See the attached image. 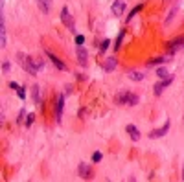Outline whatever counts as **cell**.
Instances as JSON below:
<instances>
[{"label": "cell", "mask_w": 184, "mask_h": 182, "mask_svg": "<svg viewBox=\"0 0 184 182\" xmlns=\"http://www.w3.org/2000/svg\"><path fill=\"white\" fill-rule=\"evenodd\" d=\"M144 77H146V74H142V72H138V70L129 72V79H133V81H142Z\"/></svg>", "instance_id": "15"}, {"label": "cell", "mask_w": 184, "mask_h": 182, "mask_svg": "<svg viewBox=\"0 0 184 182\" xmlns=\"http://www.w3.org/2000/svg\"><path fill=\"white\" fill-rule=\"evenodd\" d=\"M61 20H63V24H65V26H66V28H68L72 33L76 31V26H74V18L70 17V11H68V7H63V9H61Z\"/></svg>", "instance_id": "3"}, {"label": "cell", "mask_w": 184, "mask_h": 182, "mask_svg": "<svg viewBox=\"0 0 184 182\" xmlns=\"http://www.w3.org/2000/svg\"><path fill=\"white\" fill-rule=\"evenodd\" d=\"M182 44H184V37H179V39H175V41H171V42H168V53H173V52L179 50Z\"/></svg>", "instance_id": "9"}, {"label": "cell", "mask_w": 184, "mask_h": 182, "mask_svg": "<svg viewBox=\"0 0 184 182\" xmlns=\"http://www.w3.org/2000/svg\"><path fill=\"white\" fill-rule=\"evenodd\" d=\"M63 107H65V96H57V103H55V120L57 123H61V118H63Z\"/></svg>", "instance_id": "4"}, {"label": "cell", "mask_w": 184, "mask_h": 182, "mask_svg": "<svg viewBox=\"0 0 184 182\" xmlns=\"http://www.w3.org/2000/svg\"><path fill=\"white\" fill-rule=\"evenodd\" d=\"M157 76H159V77H160V79H166V77H170V76H171V74H168V70H166V68H162V66H160V68H159V70H157Z\"/></svg>", "instance_id": "17"}, {"label": "cell", "mask_w": 184, "mask_h": 182, "mask_svg": "<svg viewBox=\"0 0 184 182\" xmlns=\"http://www.w3.org/2000/svg\"><path fill=\"white\" fill-rule=\"evenodd\" d=\"M83 42H85V37H83V35H76V44H79V46H81Z\"/></svg>", "instance_id": "23"}, {"label": "cell", "mask_w": 184, "mask_h": 182, "mask_svg": "<svg viewBox=\"0 0 184 182\" xmlns=\"http://www.w3.org/2000/svg\"><path fill=\"white\" fill-rule=\"evenodd\" d=\"M175 13H177V7H173V9H171V11H170V15H168V18H166V26H168V24H170V22H171V18H173V17H175Z\"/></svg>", "instance_id": "21"}, {"label": "cell", "mask_w": 184, "mask_h": 182, "mask_svg": "<svg viewBox=\"0 0 184 182\" xmlns=\"http://www.w3.org/2000/svg\"><path fill=\"white\" fill-rule=\"evenodd\" d=\"M109 44H111V41H109V39H105V41L101 42V46H100V52H105V50L109 48Z\"/></svg>", "instance_id": "22"}, {"label": "cell", "mask_w": 184, "mask_h": 182, "mask_svg": "<svg viewBox=\"0 0 184 182\" xmlns=\"http://www.w3.org/2000/svg\"><path fill=\"white\" fill-rule=\"evenodd\" d=\"M123 33H125V31H120V35H118V39H116V42H114V50H120L122 41H123Z\"/></svg>", "instance_id": "18"}, {"label": "cell", "mask_w": 184, "mask_h": 182, "mask_svg": "<svg viewBox=\"0 0 184 182\" xmlns=\"http://www.w3.org/2000/svg\"><path fill=\"white\" fill-rule=\"evenodd\" d=\"M181 179H182V180H184V168H182V177H181Z\"/></svg>", "instance_id": "31"}, {"label": "cell", "mask_w": 184, "mask_h": 182, "mask_svg": "<svg viewBox=\"0 0 184 182\" xmlns=\"http://www.w3.org/2000/svg\"><path fill=\"white\" fill-rule=\"evenodd\" d=\"M31 96H33V101H35L37 105H41V107H42V101H41V96H39V87H37V85L31 88Z\"/></svg>", "instance_id": "16"}, {"label": "cell", "mask_w": 184, "mask_h": 182, "mask_svg": "<svg viewBox=\"0 0 184 182\" xmlns=\"http://www.w3.org/2000/svg\"><path fill=\"white\" fill-rule=\"evenodd\" d=\"M17 57H18V63H20V66L28 72V74H31V76H37V72H39V66H37V63H35V59H31L29 55H24V53H17Z\"/></svg>", "instance_id": "1"}, {"label": "cell", "mask_w": 184, "mask_h": 182, "mask_svg": "<svg viewBox=\"0 0 184 182\" xmlns=\"http://www.w3.org/2000/svg\"><path fill=\"white\" fill-rule=\"evenodd\" d=\"M140 9H142V6H136V7H135V9H133L131 13H129V17H127V22H129V20H131V18H133V17H135V15H136L138 11H140Z\"/></svg>", "instance_id": "20"}, {"label": "cell", "mask_w": 184, "mask_h": 182, "mask_svg": "<svg viewBox=\"0 0 184 182\" xmlns=\"http://www.w3.org/2000/svg\"><path fill=\"white\" fill-rule=\"evenodd\" d=\"M37 6H39V9H41L44 15H48V13H50V7H52V0H37Z\"/></svg>", "instance_id": "11"}, {"label": "cell", "mask_w": 184, "mask_h": 182, "mask_svg": "<svg viewBox=\"0 0 184 182\" xmlns=\"http://www.w3.org/2000/svg\"><path fill=\"white\" fill-rule=\"evenodd\" d=\"M171 83H173V76H170V77L162 79L160 83H157V85L153 87V88H155V94H157V96H160V94H162V90H164L168 85H171Z\"/></svg>", "instance_id": "5"}, {"label": "cell", "mask_w": 184, "mask_h": 182, "mask_svg": "<svg viewBox=\"0 0 184 182\" xmlns=\"http://www.w3.org/2000/svg\"><path fill=\"white\" fill-rule=\"evenodd\" d=\"M9 87H11V88H13V90H18V85H17V83H13V81H11V83H9Z\"/></svg>", "instance_id": "29"}, {"label": "cell", "mask_w": 184, "mask_h": 182, "mask_svg": "<svg viewBox=\"0 0 184 182\" xmlns=\"http://www.w3.org/2000/svg\"><path fill=\"white\" fill-rule=\"evenodd\" d=\"M103 68H105L107 72H111V70H114V68H116V59H114V57H109V59L105 61V64H103Z\"/></svg>", "instance_id": "14"}, {"label": "cell", "mask_w": 184, "mask_h": 182, "mask_svg": "<svg viewBox=\"0 0 184 182\" xmlns=\"http://www.w3.org/2000/svg\"><path fill=\"white\" fill-rule=\"evenodd\" d=\"M111 9H112V15H114V17H120V15H123V9H125V2H123V0H114Z\"/></svg>", "instance_id": "6"}, {"label": "cell", "mask_w": 184, "mask_h": 182, "mask_svg": "<svg viewBox=\"0 0 184 182\" xmlns=\"http://www.w3.org/2000/svg\"><path fill=\"white\" fill-rule=\"evenodd\" d=\"M65 88H66V90H65V92H66V94H70V92H72V87H70V85H66V87H65Z\"/></svg>", "instance_id": "30"}, {"label": "cell", "mask_w": 184, "mask_h": 182, "mask_svg": "<svg viewBox=\"0 0 184 182\" xmlns=\"http://www.w3.org/2000/svg\"><path fill=\"white\" fill-rule=\"evenodd\" d=\"M9 68H11V64H9L7 61H4V64H2V72L6 74V72H9Z\"/></svg>", "instance_id": "24"}, {"label": "cell", "mask_w": 184, "mask_h": 182, "mask_svg": "<svg viewBox=\"0 0 184 182\" xmlns=\"http://www.w3.org/2000/svg\"><path fill=\"white\" fill-rule=\"evenodd\" d=\"M17 94H18V98H20V99H24V98H26V92H24V88H20V87H18Z\"/></svg>", "instance_id": "25"}, {"label": "cell", "mask_w": 184, "mask_h": 182, "mask_svg": "<svg viewBox=\"0 0 184 182\" xmlns=\"http://www.w3.org/2000/svg\"><path fill=\"white\" fill-rule=\"evenodd\" d=\"M79 177L81 179H92V169H90V166H87L85 162L83 164H79Z\"/></svg>", "instance_id": "8"}, {"label": "cell", "mask_w": 184, "mask_h": 182, "mask_svg": "<svg viewBox=\"0 0 184 182\" xmlns=\"http://www.w3.org/2000/svg\"><path fill=\"white\" fill-rule=\"evenodd\" d=\"M168 131H170V122H166V123H164V127L151 131V133H149V138H162V136H164Z\"/></svg>", "instance_id": "7"}, {"label": "cell", "mask_w": 184, "mask_h": 182, "mask_svg": "<svg viewBox=\"0 0 184 182\" xmlns=\"http://www.w3.org/2000/svg\"><path fill=\"white\" fill-rule=\"evenodd\" d=\"M114 101H116L118 105H131V107H135V105L138 103V96L133 94V92H129V90H123V92L116 94Z\"/></svg>", "instance_id": "2"}, {"label": "cell", "mask_w": 184, "mask_h": 182, "mask_svg": "<svg viewBox=\"0 0 184 182\" xmlns=\"http://www.w3.org/2000/svg\"><path fill=\"white\" fill-rule=\"evenodd\" d=\"M24 114H26V110L22 109V110H20V114H18V123H22V122H24Z\"/></svg>", "instance_id": "26"}, {"label": "cell", "mask_w": 184, "mask_h": 182, "mask_svg": "<svg viewBox=\"0 0 184 182\" xmlns=\"http://www.w3.org/2000/svg\"><path fill=\"white\" fill-rule=\"evenodd\" d=\"M101 158H103V155H101L100 151H96V153H92V162H94V164H98V162H101Z\"/></svg>", "instance_id": "19"}, {"label": "cell", "mask_w": 184, "mask_h": 182, "mask_svg": "<svg viewBox=\"0 0 184 182\" xmlns=\"http://www.w3.org/2000/svg\"><path fill=\"white\" fill-rule=\"evenodd\" d=\"M87 50L83 48V46H79L77 48V61H79V64H87Z\"/></svg>", "instance_id": "13"}, {"label": "cell", "mask_w": 184, "mask_h": 182, "mask_svg": "<svg viewBox=\"0 0 184 182\" xmlns=\"http://www.w3.org/2000/svg\"><path fill=\"white\" fill-rule=\"evenodd\" d=\"M33 118H35L33 114H29V116H28V122H26V127H29V125L33 123Z\"/></svg>", "instance_id": "27"}, {"label": "cell", "mask_w": 184, "mask_h": 182, "mask_svg": "<svg viewBox=\"0 0 184 182\" xmlns=\"http://www.w3.org/2000/svg\"><path fill=\"white\" fill-rule=\"evenodd\" d=\"M46 55H48V57L52 59V63H53V64H55V66H57L59 70H65V68H66V66H65V63H63V61H61V59H59L57 55H53L52 52H46Z\"/></svg>", "instance_id": "12"}, {"label": "cell", "mask_w": 184, "mask_h": 182, "mask_svg": "<svg viewBox=\"0 0 184 182\" xmlns=\"http://www.w3.org/2000/svg\"><path fill=\"white\" fill-rule=\"evenodd\" d=\"M127 133H129V136H131L133 142H138V140H140V131H138L135 125L129 123V125H127Z\"/></svg>", "instance_id": "10"}, {"label": "cell", "mask_w": 184, "mask_h": 182, "mask_svg": "<svg viewBox=\"0 0 184 182\" xmlns=\"http://www.w3.org/2000/svg\"><path fill=\"white\" fill-rule=\"evenodd\" d=\"M35 63H37V66H39V68H42V66H44V61H42V59H35Z\"/></svg>", "instance_id": "28"}]
</instances>
